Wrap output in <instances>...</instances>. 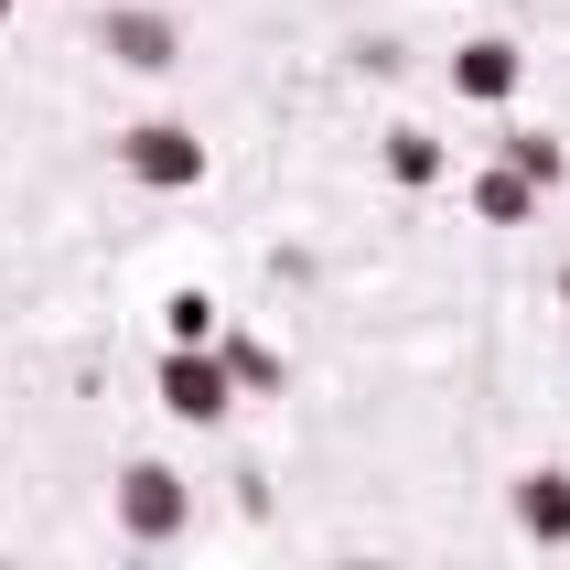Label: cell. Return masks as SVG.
I'll list each match as a JSON object with an SVG mask.
<instances>
[{"mask_svg":"<svg viewBox=\"0 0 570 570\" xmlns=\"http://www.w3.org/2000/svg\"><path fill=\"white\" fill-rule=\"evenodd\" d=\"M560 313H570V258H560Z\"/></svg>","mask_w":570,"mask_h":570,"instance_id":"12","label":"cell"},{"mask_svg":"<svg viewBox=\"0 0 570 570\" xmlns=\"http://www.w3.org/2000/svg\"><path fill=\"white\" fill-rule=\"evenodd\" d=\"M119 173H129L140 194H194V184H205V129H184V119L119 129Z\"/></svg>","mask_w":570,"mask_h":570,"instance_id":"1","label":"cell"},{"mask_svg":"<svg viewBox=\"0 0 570 570\" xmlns=\"http://www.w3.org/2000/svg\"><path fill=\"white\" fill-rule=\"evenodd\" d=\"M205 345H216V366H226V387H237V399H269V387H291V366L258 345V334H226V323H216Z\"/></svg>","mask_w":570,"mask_h":570,"instance_id":"7","label":"cell"},{"mask_svg":"<svg viewBox=\"0 0 570 570\" xmlns=\"http://www.w3.org/2000/svg\"><path fill=\"white\" fill-rule=\"evenodd\" d=\"M0 22H11V0H0Z\"/></svg>","mask_w":570,"mask_h":570,"instance_id":"13","label":"cell"},{"mask_svg":"<svg viewBox=\"0 0 570 570\" xmlns=\"http://www.w3.org/2000/svg\"><path fill=\"white\" fill-rule=\"evenodd\" d=\"M474 216H484V226H528V216H539V184L495 161V173H474Z\"/></svg>","mask_w":570,"mask_h":570,"instance_id":"9","label":"cell"},{"mask_svg":"<svg viewBox=\"0 0 570 570\" xmlns=\"http://www.w3.org/2000/svg\"><path fill=\"white\" fill-rule=\"evenodd\" d=\"M528 87V55H517L507 32H474L463 55H452V97H474V108H507Z\"/></svg>","mask_w":570,"mask_h":570,"instance_id":"5","label":"cell"},{"mask_svg":"<svg viewBox=\"0 0 570 570\" xmlns=\"http://www.w3.org/2000/svg\"><path fill=\"white\" fill-rule=\"evenodd\" d=\"M216 323H226V302H216V291H173V302H161V334H173V345H205Z\"/></svg>","mask_w":570,"mask_h":570,"instance_id":"11","label":"cell"},{"mask_svg":"<svg viewBox=\"0 0 570 570\" xmlns=\"http://www.w3.org/2000/svg\"><path fill=\"white\" fill-rule=\"evenodd\" d=\"M495 161H507V173H528L539 194H560V184H570V151L549 140V129H507V140H495Z\"/></svg>","mask_w":570,"mask_h":570,"instance_id":"8","label":"cell"},{"mask_svg":"<svg viewBox=\"0 0 570 570\" xmlns=\"http://www.w3.org/2000/svg\"><path fill=\"white\" fill-rule=\"evenodd\" d=\"M161 410H173V420H226V410H237L216 345H161Z\"/></svg>","mask_w":570,"mask_h":570,"instance_id":"4","label":"cell"},{"mask_svg":"<svg viewBox=\"0 0 570 570\" xmlns=\"http://www.w3.org/2000/svg\"><path fill=\"white\" fill-rule=\"evenodd\" d=\"M442 173H452V161H442V140H431V129H387V184H442Z\"/></svg>","mask_w":570,"mask_h":570,"instance_id":"10","label":"cell"},{"mask_svg":"<svg viewBox=\"0 0 570 570\" xmlns=\"http://www.w3.org/2000/svg\"><path fill=\"white\" fill-rule=\"evenodd\" d=\"M507 507H517V539L570 549V474H560V463H528V474L507 484Z\"/></svg>","mask_w":570,"mask_h":570,"instance_id":"6","label":"cell"},{"mask_svg":"<svg viewBox=\"0 0 570 570\" xmlns=\"http://www.w3.org/2000/svg\"><path fill=\"white\" fill-rule=\"evenodd\" d=\"M184 517H194V495H184L173 463H129V474H119V528L140 549H173V539H184Z\"/></svg>","mask_w":570,"mask_h":570,"instance_id":"3","label":"cell"},{"mask_svg":"<svg viewBox=\"0 0 570 570\" xmlns=\"http://www.w3.org/2000/svg\"><path fill=\"white\" fill-rule=\"evenodd\" d=\"M97 55H119L129 76H173L184 65V22L161 0H129V11H97Z\"/></svg>","mask_w":570,"mask_h":570,"instance_id":"2","label":"cell"}]
</instances>
